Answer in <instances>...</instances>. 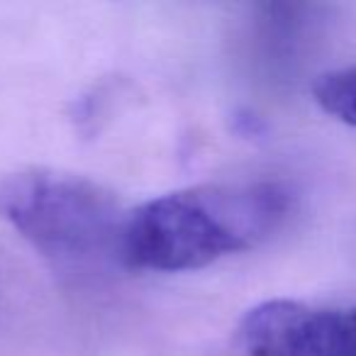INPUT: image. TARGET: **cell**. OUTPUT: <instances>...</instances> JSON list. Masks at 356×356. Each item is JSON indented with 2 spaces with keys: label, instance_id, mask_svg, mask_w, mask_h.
Here are the masks:
<instances>
[{
  "label": "cell",
  "instance_id": "1",
  "mask_svg": "<svg viewBox=\"0 0 356 356\" xmlns=\"http://www.w3.org/2000/svg\"><path fill=\"white\" fill-rule=\"evenodd\" d=\"M293 193L278 181L208 184L129 210L120 264L139 271H193L247 252L283 227Z\"/></svg>",
  "mask_w": 356,
  "mask_h": 356
},
{
  "label": "cell",
  "instance_id": "2",
  "mask_svg": "<svg viewBox=\"0 0 356 356\" xmlns=\"http://www.w3.org/2000/svg\"><path fill=\"white\" fill-rule=\"evenodd\" d=\"M0 218L59 268L120 264L127 213L108 188L54 168H17L0 176Z\"/></svg>",
  "mask_w": 356,
  "mask_h": 356
},
{
  "label": "cell",
  "instance_id": "3",
  "mask_svg": "<svg viewBox=\"0 0 356 356\" xmlns=\"http://www.w3.org/2000/svg\"><path fill=\"white\" fill-rule=\"evenodd\" d=\"M239 349L244 356H356V305L266 300L239 322Z\"/></svg>",
  "mask_w": 356,
  "mask_h": 356
},
{
  "label": "cell",
  "instance_id": "4",
  "mask_svg": "<svg viewBox=\"0 0 356 356\" xmlns=\"http://www.w3.org/2000/svg\"><path fill=\"white\" fill-rule=\"evenodd\" d=\"M312 95L327 115L349 127H356V66L317 76Z\"/></svg>",
  "mask_w": 356,
  "mask_h": 356
}]
</instances>
